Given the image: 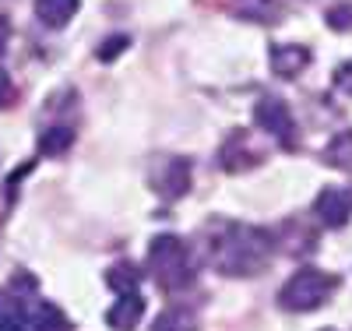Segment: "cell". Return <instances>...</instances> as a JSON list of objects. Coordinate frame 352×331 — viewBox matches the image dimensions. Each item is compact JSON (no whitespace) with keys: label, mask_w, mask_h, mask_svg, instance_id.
<instances>
[{"label":"cell","mask_w":352,"mask_h":331,"mask_svg":"<svg viewBox=\"0 0 352 331\" xmlns=\"http://www.w3.org/2000/svg\"><path fill=\"white\" fill-rule=\"evenodd\" d=\"M229 8H232V14H240L247 21H268V25L278 14L275 0H229Z\"/></svg>","instance_id":"cell-11"},{"label":"cell","mask_w":352,"mask_h":331,"mask_svg":"<svg viewBox=\"0 0 352 331\" xmlns=\"http://www.w3.org/2000/svg\"><path fill=\"white\" fill-rule=\"evenodd\" d=\"M328 25L335 28V32H349L352 28V0H345V4H335V8H328Z\"/></svg>","instance_id":"cell-17"},{"label":"cell","mask_w":352,"mask_h":331,"mask_svg":"<svg viewBox=\"0 0 352 331\" xmlns=\"http://www.w3.org/2000/svg\"><path fill=\"white\" fill-rule=\"evenodd\" d=\"M8 43H11V25H8V18H0V56H4Z\"/></svg>","instance_id":"cell-19"},{"label":"cell","mask_w":352,"mask_h":331,"mask_svg":"<svg viewBox=\"0 0 352 331\" xmlns=\"http://www.w3.org/2000/svg\"><path fill=\"white\" fill-rule=\"evenodd\" d=\"M148 272L152 279L166 289V292H176L194 282V261H190V247L184 244L180 236L173 233H162L148 244Z\"/></svg>","instance_id":"cell-2"},{"label":"cell","mask_w":352,"mask_h":331,"mask_svg":"<svg viewBox=\"0 0 352 331\" xmlns=\"http://www.w3.org/2000/svg\"><path fill=\"white\" fill-rule=\"evenodd\" d=\"M152 331H197V317L190 307L176 303V307H166L155 321H152Z\"/></svg>","instance_id":"cell-10"},{"label":"cell","mask_w":352,"mask_h":331,"mask_svg":"<svg viewBox=\"0 0 352 331\" xmlns=\"http://www.w3.org/2000/svg\"><path fill=\"white\" fill-rule=\"evenodd\" d=\"M144 317V299L141 292H124V296H116V303L106 310V324L113 331H134Z\"/></svg>","instance_id":"cell-6"},{"label":"cell","mask_w":352,"mask_h":331,"mask_svg":"<svg viewBox=\"0 0 352 331\" xmlns=\"http://www.w3.org/2000/svg\"><path fill=\"white\" fill-rule=\"evenodd\" d=\"M25 324H28V331H67V321H64V314L56 310L53 303H36Z\"/></svg>","instance_id":"cell-12"},{"label":"cell","mask_w":352,"mask_h":331,"mask_svg":"<svg viewBox=\"0 0 352 331\" xmlns=\"http://www.w3.org/2000/svg\"><path fill=\"white\" fill-rule=\"evenodd\" d=\"M11 99V78L4 74V71H0V106H4Z\"/></svg>","instance_id":"cell-20"},{"label":"cell","mask_w":352,"mask_h":331,"mask_svg":"<svg viewBox=\"0 0 352 331\" xmlns=\"http://www.w3.org/2000/svg\"><path fill=\"white\" fill-rule=\"evenodd\" d=\"M0 331H21V324L14 317H0Z\"/></svg>","instance_id":"cell-21"},{"label":"cell","mask_w":352,"mask_h":331,"mask_svg":"<svg viewBox=\"0 0 352 331\" xmlns=\"http://www.w3.org/2000/svg\"><path fill=\"white\" fill-rule=\"evenodd\" d=\"M71 145H74V131L71 127H50V131L39 134V152L43 156H64Z\"/></svg>","instance_id":"cell-15"},{"label":"cell","mask_w":352,"mask_h":331,"mask_svg":"<svg viewBox=\"0 0 352 331\" xmlns=\"http://www.w3.org/2000/svg\"><path fill=\"white\" fill-rule=\"evenodd\" d=\"M307 67H310V50L307 46H292V43L272 46V71L278 78H296Z\"/></svg>","instance_id":"cell-7"},{"label":"cell","mask_w":352,"mask_h":331,"mask_svg":"<svg viewBox=\"0 0 352 331\" xmlns=\"http://www.w3.org/2000/svg\"><path fill=\"white\" fill-rule=\"evenodd\" d=\"M187 187H190V166H187L184 159L166 162V176L159 180V194H162L166 201H173V197L187 194Z\"/></svg>","instance_id":"cell-9"},{"label":"cell","mask_w":352,"mask_h":331,"mask_svg":"<svg viewBox=\"0 0 352 331\" xmlns=\"http://www.w3.org/2000/svg\"><path fill=\"white\" fill-rule=\"evenodd\" d=\"M335 88L345 96H352V60H345V64L335 71Z\"/></svg>","instance_id":"cell-18"},{"label":"cell","mask_w":352,"mask_h":331,"mask_svg":"<svg viewBox=\"0 0 352 331\" xmlns=\"http://www.w3.org/2000/svg\"><path fill=\"white\" fill-rule=\"evenodd\" d=\"M338 292V275L331 272H317V268H303L296 272L278 292V303L285 310H296V314H310L317 310L320 303H328V299Z\"/></svg>","instance_id":"cell-3"},{"label":"cell","mask_w":352,"mask_h":331,"mask_svg":"<svg viewBox=\"0 0 352 331\" xmlns=\"http://www.w3.org/2000/svg\"><path fill=\"white\" fill-rule=\"evenodd\" d=\"M328 331H331V328H328Z\"/></svg>","instance_id":"cell-22"},{"label":"cell","mask_w":352,"mask_h":331,"mask_svg":"<svg viewBox=\"0 0 352 331\" xmlns=\"http://www.w3.org/2000/svg\"><path fill=\"white\" fill-rule=\"evenodd\" d=\"M272 254V239L264 229L254 226H222L212 239V264L229 279H250L257 275Z\"/></svg>","instance_id":"cell-1"},{"label":"cell","mask_w":352,"mask_h":331,"mask_svg":"<svg viewBox=\"0 0 352 331\" xmlns=\"http://www.w3.org/2000/svg\"><path fill=\"white\" fill-rule=\"evenodd\" d=\"M138 282H141V275H138V268L131 264V261H120V264H113L109 272H106V286L109 289H116V292H138Z\"/></svg>","instance_id":"cell-14"},{"label":"cell","mask_w":352,"mask_h":331,"mask_svg":"<svg viewBox=\"0 0 352 331\" xmlns=\"http://www.w3.org/2000/svg\"><path fill=\"white\" fill-rule=\"evenodd\" d=\"M254 124H257L264 134H272L282 148H292V145H296V120H292L289 106H285L278 96L257 99V106H254Z\"/></svg>","instance_id":"cell-4"},{"label":"cell","mask_w":352,"mask_h":331,"mask_svg":"<svg viewBox=\"0 0 352 331\" xmlns=\"http://www.w3.org/2000/svg\"><path fill=\"white\" fill-rule=\"evenodd\" d=\"M314 215H317L320 226L342 229V226L349 222V215H352V197H349V191H342V187H324V191L317 194V201H314Z\"/></svg>","instance_id":"cell-5"},{"label":"cell","mask_w":352,"mask_h":331,"mask_svg":"<svg viewBox=\"0 0 352 331\" xmlns=\"http://www.w3.org/2000/svg\"><path fill=\"white\" fill-rule=\"evenodd\" d=\"M81 8V0H36V18L46 28H64Z\"/></svg>","instance_id":"cell-8"},{"label":"cell","mask_w":352,"mask_h":331,"mask_svg":"<svg viewBox=\"0 0 352 331\" xmlns=\"http://www.w3.org/2000/svg\"><path fill=\"white\" fill-rule=\"evenodd\" d=\"M127 46H131V36H127V32H116V36H109L106 43H99L96 56L102 60V64H113V60L120 56V53H124Z\"/></svg>","instance_id":"cell-16"},{"label":"cell","mask_w":352,"mask_h":331,"mask_svg":"<svg viewBox=\"0 0 352 331\" xmlns=\"http://www.w3.org/2000/svg\"><path fill=\"white\" fill-rule=\"evenodd\" d=\"M324 159H328V166L352 173V131H338L331 138V145L324 148Z\"/></svg>","instance_id":"cell-13"}]
</instances>
